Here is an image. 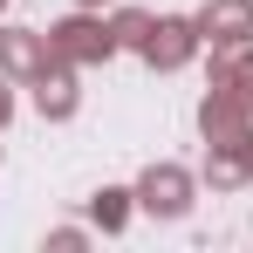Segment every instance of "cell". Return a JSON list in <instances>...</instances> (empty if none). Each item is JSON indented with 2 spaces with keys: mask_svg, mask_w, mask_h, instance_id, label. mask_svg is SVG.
Masks as SVG:
<instances>
[]
</instances>
